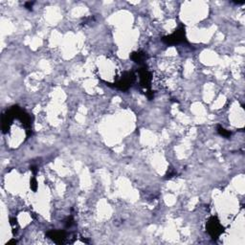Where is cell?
Segmentation results:
<instances>
[{
    "mask_svg": "<svg viewBox=\"0 0 245 245\" xmlns=\"http://www.w3.org/2000/svg\"><path fill=\"white\" fill-rule=\"evenodd\" d=\"M206 229L213 239H217L224 231V227L221 225L216 216H211L209 218L206 224Z\"/></svg>",
    "mask_w": 245,
    "mask_h": 245,
    "instance_id": "obj_1",
    "label": "cell"
},
{
    "mask_svg": "<svg viewBox=\"0 0 245 245\" xmlns=\"http://www.w3.org/2000/svg\"><path fill=\"white\" fill-rule=\"evenodd\" d=\"M162 41L167 45H176L179 43H183L186 41V34H185V26L181 25L180 28L175 31L173 34L170 36L163 37Z\"/></svg>",
    "mask_w": 245,
    "mask_h": 245,
    "instance_id": "obj_2",
    "label": "cell"
},
{
    "mask_svg": "<svg viewBox=\"0 0 245 245\" xmlns=\"http://www.w3.org/2000/svg\"><path fill=\"white\" fill-rule=\"evenodd\" d=\"M135 79H136V76L133 72H125L122 74L121 79L114 83L113 87L122 91H126L132 85V83L135 82Z\"/></svg>",
    "mask_w": 245,
    "mask_h": 245,
    "instance_id": "obj_3",
    "label": "cell"
},
{
    "mask_svg": "<svg viewBox=\"0 0 245 245\" xmlns=\"http://www.w3.org/2000/svg\"><path fill=\"white\" fill-rule=\"evenodd\" d=\"M139 76H140V84L141 86L145 88L147 92L151 91L150 90V83L152 80V75L148 69H145V67H142L139 69Z\"/></svg>",
    "mask_w": 245,
    "mask_h": 245,
    "instance_id": "obj_4",
    "label": "cell"
},
{
    "mask_svg": "<svg viewBox=\"0 0 245 245\" xmlns=\"http://www.w3.org/2000/svg\"><path fill=\"white\" fill-rule=\"evenodd\" d=\"M46 235L57 244L64 243V240L66 239V233H65V231H61V230H50Z\"/></svg>",
    "mask_w": 245,
    "mask_h": 245,
    "instance_id": "obj_5",
    "label": "cell"
},
{
    "mask_svg": "<svg viewBox=\"0 0 245 245\" xmlns=\"http://www.w3.org/2000/svg\"><path fill=\"white\" fill-rule=\"evenodd\" d=\"M130 59H131L134 61V62H136L138 64H143L145 61L147 60L148 55H147V53L142 52V51L133 52L131 54V56H130Z\"/></svg>",
    "mask_w": 245,
    "mask_h": 245,
    "instance_id": "obj_6",
    "label": "cell"
},
{
    "mask_svg": "<svg viewBox=\"0 0 245 245\" xmlns=\"http://www.w3.org/2000/svg\"><path fill=\"white\" fill-rule=\"evenodd\" d=\"M217 132L219 133V135L223 136L225 138H229L232 135V132L229 131V130H226L225 128H222L221 125H217Z\"/></svg>",
    "mask_w": 245,
    "mask_h": 245,
    "instance_id": "obj_7",
    "label": "cell"
},
{
    "mask_svg": "<svg viewBox=\"0 0 245 245\" xmlns=\"http://www.w3.org/2000/svg\"><path fill=\"white\" fill-rule=\"evenodd\" d=\"M30 187H31V189H32L34 191H37V179L34 178V177H33L32 179H31Z\"/></svg>",
    "mask_w": 245,
    "mask_h": 245,
    "instance_id": "obj_8",
    "label": "cell"
},
{
    "mask_svg": "<svg viewBox=\"0 0 245 245\" xmlns=\"http://www.w3.org/2000/svg\"><path fill=\"white\" fill-rule=\"evenodd\" d=\"M74 223V220H73V217L72 216H69L66 220V223H65V227L66 228H70L71 226Z\"/></svg>",
    "mask_w": 245,
    "mask_h": 245,
    "instance_id": "obj_9",
    "label": "cell"
},
{
    "mask_svg": "<svg viewBox=\"0 0 245 245\" xmlns=\"http://www.w3.org/2000/svg\"><path fill=\"white\" fill-rule=\"evenodd\" d=\"M33 4H34V2H27V3H25V7L27 8V9L28 10H30V11H32V7H33Z\"/></svg>",
    "mask_w": 245,
    "mask_h": 245,
    "instance_id": "obj_10",
    "label": "cell"
},
{
    "mask_svg": "<svg viewBox=\"0 0 245 245\" xmlns=\"http://www.w3.org/2000/svg\"><path fill=\"white\" fill-rule=\"evenodd\" d=\"M10 223H11V225L14 227V225H16V219H15V218H14V217H11V219H10Z\"/></svg>",
    "mask_w": 245,
    "mask_h": 245,
    "instance_id": "obj_11",
    "label": "cell"
},
{
    "mask_svg": "<svg viewBox=\"0 0 245 245\" xmlns=\"http://www.w3.org/2000/svg\"><path fill=\"white\" fill-rule=\"evenodd\" d=\"M31 170L33 171V173H34V174H36V173H37V167H36V166H33V167H31Z\"/></svg>",
    "mask_w": 245,
    "mask_h": 245,
    "instance_id": "obj_12",
    "label": "cell"
},
{
    "mask_svg": "<svg viewBox=\"0 0 245 245\" xmlns=\"http://www.w3.org/2000/svg\"><path fill=\"white\" fill-rule=\"evenodd\" d=\"M11 243H14V244H16V240H14V239H13V240H11V241H9V242H8L7 244H11Z\"/></svg>",
    "mask_w": 245,
    "mask_h": 245,
    "instance_id": "obj_13",
    "label": "cell"
}]
</instances>
